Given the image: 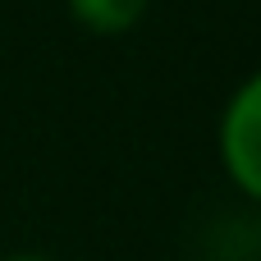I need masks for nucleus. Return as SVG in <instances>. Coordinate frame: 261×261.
I'll return each mask as SVG.
<instances>
[{
    "label": "nucleus",
    "instance_id": "f257e3e1",
    "mask_svg": "<svg viewBox=\"0 0 261 261\" xmlns=\"http://www.w3.org/2000/svg\"><path fill=\"white\" fill-rule=\"evenodd\" d=\"M216 165L229 193L261 211V64L229 87L216 115Z\"/></svg>",
    "mask_w": 261,
    "mask_h": 261
},
{
    "label": "nucleus",
    "instance_id": "f03ea898",
    "mask_svg": "<svg viewBox=\"0 0 261 261\" xmlns=\"http://www.w3.org/2000/svg\"><path fill=\"white\" fill-rule=\"evenodd\" d=\"M216 225L202 234V257L206 261H261V211H220L211 216Z\"/></svg>",
    "mask_w": 261,
    "mask_h": 261
},
{
    "label": "nucleus",
    "instance_id": "7ed1b4c3",
    "mask_svg": "<svg viewBox=\"0 0 261 261\" xmlns=\"http://www.w3.org/2000/svg\"><path fill=\"white\" fill-rule=\"evenodd\" d=\"M156 0H64L69 18L87 37H128Z\"/></svg>",
    "mask_w": 261,
    "mask_h": 261
},
{
    "label": "nucleus",
    "instance_id": "20e7f679",
    "mask_svg": "<svg viewBox=\"0 0 261 261\" xmlns=\"http://www.w3.org/2000/svg\"><path fill=\"white\" fill-rule=\"evenodd\" d=\"M0 261H55V257L41 248H14V252H0Z\"/></svg>",
    "mask_w": 261,
    "mask_h": 261
}]
</instances>
